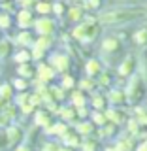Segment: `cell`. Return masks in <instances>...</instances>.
<instances>
[{"instance_id":"1","label":"cell","mask_w":147,"mask_h":151,"mask_svg":"<svg viewBox=\"0 0 147 151\" xmlns=\"http://www.w3.org/2000/svg\"><path fill=\"white\" fill-rule=\"evenodd\" d=\"M143 15V9L141 8H119V9H110V12H104L100 15L102 23H126V21H134Z\"/></svg>"},{"instance_id":"2","label":"cell","mask_w":147,"mask_h":151,"mask_svg":"<svg viewBox=\"0 0 147 151\" xmlns=\"http://www.w3.org/2000/svg\"><path fill=\"white\" fill-rule=\"evenodd\" d=\"M96 34H98V27L94 25V23H83V25H79L74 30V36L77 38V40H81V42L93 40Z\"/></svg>"},{"instance_id":"3","label":"cell","mask_w":147,"mask_h":151,"mask_svg":"<svg viewBox=\"0 0 147 151\" xmlns=\"http://www.w3.org/2000/svg\"><path fill=\"white\" fill-rule=\"evenodd\" d=\"M128 100L132 102H136V100H140L141 96H143V81H141V78L140 76H134L132 78V81L128 85Z\"/></svg>"},{"instance_id":"4","label":"cell","mask_w":147,"mask_h":151,"mask_svg":"<svg viewBox=\"0 0 147 151\" xmlns=\"http://www.w3.org/2000/svg\"><path fill=\"white\" fill-rule=\"evenodd\" d=\"M34 28L40 36H51L55 32V23L49 17H40L38 21H34Z\"/></svg>"},{"instance_id":"5","label":"cell","mask_w":147,"mask_h":151,"mask_svg":"<svg viewBox=\"0 0 147 151\" xmlns=\"http://www.w3.org/2000/svg\"><path fill=\"white\" fill-rule=\"evenodd\" d=\"M17 25L23 28V30H27V28H30L32 25H34V17H32V12L27 8L19 9L17 12Z\"/></svg>"},{"instance_id":"6","label":"cell","mask_w":147,"mask_h":151,"mask_svg":"<svg viewBox=\"0 0 147 151\" xmlns=\"http://www.w3.org/2000/svg\"><path fill=\"white\" fill-rule=\"evenodd\" d=\"M23 136H25V132H23L21 127H8L6 129V138H8V144L13 145V144H19V142H23Z\"/></svg>"},{"instance_id":"7","label":"cell","mask_w":147,"mask_h":151,"mask_svg":"<svg viewBox=\"0 0 147 151\" xmlns=\"http://www.w3.org/2000/svg\"><path fill=\"white\" fill-rule=\"evenodd\" d=\"M68 66H70V59H68L66 55L57 53V55L51 57V68H53V70L64 72V70H68Z\"/></svg>"},{"instance_id":"8","label":"cell","mask_w":147,"mask_h":151,"mask_svg":"<svg viewBox=\"0 0 147 151\" xmlns=\"http://www.w3.org/2000/svg\"><path fill=\"white\" fill-rule=\"evenodd\" d=\"M36 74H38V81L47 83V81H51V79H53L55 70L51 68L49 64H40V66H38V70H36Z\"/></svg>"},{"instance_id":"9","label":"cell","mask_w":147,"mask_h":151,"mask_svg":"<svg viewBox=\"0 0 147 151\" xmlns=\"http://www.w3.org/2000/svg\"><path fill=\"white\" fill-rule=\"evenodd\" d=\"M62 140L66 144V147H75V145H81V138H79V132L77 130H66L62 134Z\"/></svg>"},{"instance_id":"10","label":"cell","mask_w":147,"mask_h":151,"mask_svg":"<svg viewBox=\"0 0 147 151\" xmlns=\"http://www.w3.org/2000/svg\"><path fill=\"white\" fill-rule=\"evenodd\" d=\"M17 74H19V78L30 79L32 76L36 74V70L30 66V63H23V64H19V68H17Z\"/></svg>"},{"instance_id":"11","label":"cell","mask_w":147,"mask_h":151,"mask_svg":"<svg viewBox=\"0 0 147 151\" xmlns=\"http://www.w3.org/2000/svg\"><path fill=\"white\" fill-rule=\"evenodd\" d=\"M13 51V44L8 40V38H2L0 40V59H6V57L11 55Z\"/></svg>"},{"instance_id":"12","label":"cell","mask_w":147,"mask_h":151,"mask_svg":"<svg viewBox=\"0 0 147 151\" xmlns=\"http://www.w3.org/2000/svg\"><path fill=\"white\" fill-rule=\"evenodd\" d=\"M36 125L38 127H51L49 111H36Z\"/></svg>"},{"instance_id":"13","label":"cell","mask_w":147,"mask_h":151,"mask_svg":"<svg viewBox=\"0 0 147 151\" xmlns=\"http://www.w3.org/2000/svg\"><path fill=\"white\" fill-rule=\"evenodd\" d=\"M0 98H4V100H11L13 98V87L11 83H2L0 85Z\"/></svg>"},{"instance_id":"14","label":"cell","mask_w":147,"mask_h":151,"mask_svg":"<svg viewBox=\"0 0 147 151\" xmlns=\"http://www.w3.org/2000/svg\"><path fill=\"white\" fill-rule=\"evenodd\" d=\"M15 42H17L19 45H32V44H34V40H32L30 32H27V30H23L21 34L15 38Z\"/></svg>"},{"instance_id":"15","label":"cell","mask_w":147,"mask_h":151,"mask_svg":"<svg viewBox=\"0 0 147 151\" xmlns=\"http://www.w3.org/2000/svg\"><path fill=\"white\" fill-rule=\"evenodd\" d=\"M134 59H132V57H128V59H126L125 60V63H123L121 64V68H119V74L121 76H126V74H130L132 72V70H134Z\"/></svg>"},{"instance_id":"16","label":"cell","mask_w":147,"mask_h":151,"mask_svg":"<svg viewBox=\"0 0 147 151\" xmlns=\"http://www.w3.org/2000/svg\"><path fill=\"white\" fill-rule=\"evenodd\" d=\"M51 42H53V38H51V36H40V38H38V42H34L32 45H36V47H40V49L45 51L47 47L51 45Z\"/></svg>"},{"instance_id":"17","label":"cell","mask_w":147,"mask_h":151,"mask_svg":"<svg viewBox=\"0 0 147 151\" xmlns=\"http://www.w3.org/2000/svg\"><path fill=\"white\" fill-rule=\"evenodd\" d=\"M11 27V15L6 12H0V28L2 30H8V28Z\"/></svg>"},{"instance_id":"18","label":"cell","mask_w":147,"mask_h":151,"mask_svg":"<svg viewBox=\"0 0 147 151\" xmlns=\"http://www.w3.org/2000/svg\"><path fill=\"white\" fill-rule=\"evenodd\" d=\"M13 59H15V63H19V64H23V63H30V51H19V53H15V57H13Z\"/></svg>"},{"instance_id":"19","label":"cell","mask_w":147,"mask_h":151,"mask_svg":"<svg viewBox=\"0 0 147 151\" xmlns=\"http://www.w3.org/2000/svg\"><path fill=\"white\" fill-rule=\"evenodd\" d=\"M11 87L17 89V91H27V89H28V81L25 78H15L13 83H11Z\"/></svg>"},{"instance_id":"20","label":"cell","mask_w":147,"mask_h":151,"mask_svg":"<svg viewBox=\"0 0 147 151\" xmlns=\"http://www.w3.org/2000/svg\"><path fill=\"white\" fill-rule=\"evenodd\" d=\"M106 117L111 119L113 123H121L123 119H125V113H123V110H115V111H108Z\"/></svg>"},{"instance_id":"21","label":"cell","mask_w":147,"mask_h":151,"mask_svg":"<svg viewBox=\"0 0 147 151\" xmlns=\"http://www.w3.org/2000/svg\"><path fill=\"white\" fill-rule=\"evenodd\" d=\"M36 9H38V13H42V15H47V13H51L53 9H51V4L49 2H38L36 4Z\"/></svg>"},{"instance_id":"22","label":"cell","mask_w":147,"mask_h":151,"mask_svg":"<svg viewBox=\"0 0 147 151\" xmlns=\"http://www.w3.org/2000/svg\"><path fill=\"white\" fill-rule=\"evenodd\" d=\"M87 72L91 76L100 74V63H98V60H89V63H87Z\"/></svg>"},{"instance_id":"23","label":"cell","mask_w":147,"mask_h":151,"mask_svg":"<svg viewBox=\"0 0 147 151\" xmlns=\"http://www.w3.org/2000/svg\"><path fill=\"white\" fill-rule=\"evenodd\" d=\"M134 40L138 42L140 45H145V44H147V28H141V30H138V32H136Z\"/></svg>"},{"instance_id":"24","label":"cell","mask_w":147,"mask_h":151,"mask_svg":"<svg viewBox=\"0 0 147 151\" xmlns=\"http://www.w3.org/2000/svg\"><path fill=\"white\" fill-rule=\"evenodd\" d=\"M49 94H51V98H55V100H62L64 98V91L60 87H49Z\"/></svg>"},{"instance_id":"25","label":"cell","mask_w":147,"mask_h":151,"mask_svg":"<svg viewBox=\"0 0 147 151\" xmlns=\"http://www.w3.org/2000/svg\"><path fill=\"white\" fill-rule=\"evenodd\" d=\"M117 47H119V42H117L115 38H108V40L104 42V49L106 51H115Z\"/></svg>"},{"instance_id":"26","label":"cell","mask_w":147,"mask_h":151,"mask_svg":"<svg viewBox=\"0 0 147 151\" xmlns=\"http://www.w3.org/2000/svg\"><path fill=\"white\" fill-rule=\"evenodd\" d=\"M110 98H111V102H115V104H125V102H126L125 94H123L121 91H113V93L110 94Z\"/></svg>"},{"instance_id":"27","label":"cell","mask_w":147,"mask_h":151,"mask_svg":"<svg viewBox=\"0 0 147 151\" xmlns=\"http://www.w3.org/2000/svg\"><path fill=\"white\" fill-rule=\"evenodd\" d=\"M96 145H98V142H94V140H85V142H81V149L83 151H96Z\"/></svg>"},{"instance_id":"28","label":"cell","mask_w":147,"mask_h":151,"mask_svg":"<svg viewBox=\"0 0 147 151\" xmlns=\"http://www.w3.org/2000/svg\"><path fill=\"white\" fill-rule=\"evenodd\" d=\"M117 149H119V151H130V149H132V140H126V138L119 140V144H117Z\"/></svg>"},{"instance_id":"29","label":"cell","mask_w":147,"mask_h":151,"mask_svg":"<svg viewBox=\"0 0 147 151\" xmlns=\"http://www.w3.org/2000/svg\"><path fill=\"white\" fill-rule=\"evenodd\" d=\"M77 132H79V134H91V132H93V125H91V123H81V125L77 127Z\"/></svg>"},{"instance_id":"30","label":"cell","mask_w":147,"mask_h":151,"mask_svg":"<svg viewBox=\"0 0 147 151\" xmlns=\"http://www.w3.org/2000/svg\"><path fill=\"white\" fill-rule=\"evenodd\" d=\"M93 104H94V108H98V110H102V108L106 106V100H104V96H100V94H96V96L93 98Z\"/></svg>"},{"instance_id":"31","label":"cell","mask_w":147,"mask_h":151,"mask_svg":"<svg viewBox=\"0 0 147 151\" xmlns=\"http://www.w3.org/2000/svg\"><path fill=\"white\" fill-rule=\"evenodd\" d=\"M72 100H74V104H75L77 108H81L83 104H85V98H83V94H81V93H74Z\"/></svg>"},{"instance_id":"32","label":"cell","mask_w":147,"mask_h":151,"mask_svg":"<svg viewBox=\"0 0 147 151\" xmlns=\"http://www.w3.org/2000/svg\"><path fill=\"white\" fill-rule=\"evenodd\" d=\"M9 123H11V117L8 115L6 111H0V127H9Z\"/></svg>"},{"instance_id":"33","label":"cell","mask_w":147,"mask_h":151,"mask_svg":"<svg viewBox=\"0 0 147 151\" xmlns=\"http://www.w3.org/2000/svg\"><path fill=\"white\" fill-rule=\"evenodd\" d=\"M60 115L64 117V119H68V121H72L74 117H75V113L74 110H68V108H64V110H60Z\"/></svg>"},{"instance_id":"34","label":"cell","mask_w":147,"mask_h":151,"mask_svg":"<svg viewBox=\"0 0 147 151\" xmlns=\"http://www.w3.org/2000/svg\"><path fill=\"white\" fill-rule=\"evenodd\" d=\"M19 108H21V111L25 113V115H28V113H32V111H34V106H32L30 102H25V104H21Z\"/></svg>"},{"instance_id":"35","label":"cell","mask_w":147,"mask_h":151,"mask_svg":"<svg viewBox=\"0 0 147 151\" xmlns=\"http://www.w3.org/2000/svg\"><path fill=\"white\" fill-rule=\"evenodd\" d=\"M17 106H21V104H25V102H28V93H25V91H21L17 94Z\"/></svg>"},{"instance_id":"36","label":"cell","mask_w":147,"mask_h":151,"mask_svg":"<svg viewBox=\"0 0 147 151\" xmlns=\"http://www.w3.org/2000/svg\"><path fill=\"white\" fill-rule=\"evenodd\" d=\"M79 17H81V9H79V8H72V9H70V19H72V21H77Z\"/></svg>"},{"instance_id":"37","label":"cell","mask_w":147,"mask_h":151,"mask_svg":"<svg viewBox=\"0 0 147 151\" xmlns=\"http://www.w3.org/2000/svg\"><path fill=\"white\" fill-rule=\"evenodd\" d=\"M106 121H108L106 113H94V123H98V125H104Z\"/></svg>"},{"instance_id":"38","label":"cell","mask_w":147,"mask_h":151,"mask_svg":"<svg viewBox=\"0 0 147 151\" xmlns=\"http://www.w3.org/2000/svg\"><path fill=\"white\" fill-rule=\"evenodd\" d=\"M59 149H60V147L55 144V142H47V144L44 145V149H42V151H59Z\"/></svg>"},{"instance_id":"39","label":"cell","mask_w":147,"mask_h":151,"mask_svg":"<svg viewBox=\"0 0 147 151\" xmlns=\"http://www.w3.org/2000/svg\"><path fill=\"white\" fill-rule=\"evenodd\" d=\"M8 138H6V132H0V151L2 149H6L8 147Z\"/></svg>"},{"instance_id":"40","label":"cell","mask_w":147,"mask_h":151,"mask_svg":"<svg viewBox=\"0 0 147 151\" xmlns=\"http://www.w3.org/2000/svg\"><path fill=\"white\" fill-rule=\"evenodd\" d=\"M62 87H64V89L74 87V79L70 78V76H64V79H62Z\"/></svg>"},{"instance_id":"41","label":"cell","mask_w":147,"mask_h":151,"mask_svg":"<svg viewBox=\"0 0 147 151\" xmlns=\"http://www.w3.org/2000/svg\"><path fill=\"white\" fill-rule=\"evenodd\" d=\"M51 9H55L57 15H62V13H64V6H62V4H55V6H51Z\"/></svg>"},{"instance_id":"42","label":"cell","mask_w":147,"mask_h":151,"mask_svg":"<svg viewBox=\"0 0 147 151\" xmlns=\"http://www.w3.org/2000/svg\"><path fill=\"white\" fill-rule=\"evenodd\" d=\"M19 4H21L23 8H27V9H28V8L32 6V4H34V0H19Z\"/></svg>"},{"instance_id":"43","label":"cell","mask_w":147,"mask_h":151,"mask_svg":"<svg viewBox=\"0 0 147 151\" xmlns=\"http://www.w3.org/2000/svg\"><path fill=\"white\" fill-rule=\"evenodd\" d=\"M81 89H93V81H91V79H83V81H81Z\"/></svg>"},{"instance_id":"44","label":"cell","mask_w":147,"mask_h":151,"mask_svg":"<svg viewBox=\"0 0 147 151\" xmlns=\"http://www.w3.org/2000/svg\"><path fill=\"white\" fill-rule=\"evenodd\" d=\"M100 6V0H87V8H96Z\"/></svg>"},{"instance_id":"45","label":"cell","mask_w":147,"mask_h":151,"mask_svg":"<svg viewBox=\"0 0 147 151\" xmlns=\"http://www.w3.org/2000/svg\"><path fill=\"white\" fill-rule=\"evenodd\" d=\"M102 85H106V83H110V76H108V74H104L102 76V81H100Z\"/></svg>"},{"instance_id":"46","label":"cell","mask_w":147,"mask_h":151,"mask_svg":"<svg viewBox=\"0 0 147 151\" xmlns=\"http://www.w3.org/2000/svg\"><path fill=\"white\" fill-rule=\"evenodd\" d=\"M15 151H30V147H27V145H17Z\"/></svg>"},{"instance_id":"47","label":"cell","mask_w":147,"mask_h":151,"mask_svg":"<svg viewBox=\"0 0 147 151\" xmlns=\"http://www.w3.org/2000/svg\"><path fill=\"white\" fill-rule=\"evenodd\" d=\"M77 113H79L81 117H85V115H87V110H85V108L81 106V108H79V111H77Z\"/></svg>"},{"instance_id":"48","label":"cell","mask_w":147,"mask_h":151,"mask_svg":"<svg viewBox=\"0 0 147 151\" xmlns=\"http://www.w3.org/2000/svg\"><path fill=\"white\" fill-rule=\"evenodd\" d=\"M138 151H147V142H143V144L138 147Z\"/></svg>"},{"instance_id":"49","label":"cell","mask_w":147,"mask_h":151,"mask_svg":"<svg viewBox=\"0 0 147 151\" xmlns=\"http://www.w3.org/2000/svg\"><path fill=\"white\" fill-rule=\"evenodd\" d=\"M59 151H72V147H60Z\"/></svg>"},{"instance_id":"50","label":"cell","mask_w":147,"mask_h":151,"mask_svg":"<svg viewBox=\"0 0 147 151\" xmlns=\"http://www.w3.org/2000/svg\"><path fill=\"white\" fill-rule=\"evenodd\" d=\"M108 151H119V149H117V147H115V149H108Z\"/></svg>"},{"instance_id":"51","label":"cell","mask_w":147,"mask_h":151,"mask_svg":"<svg viewBox=\"0 0 147 151\" xmlns=\"http://www.w3.org/2000/svg\"><path fill=\"white\" fill-rule=\"evenodd\" d=\"M45 2H47V0H45Z\"/></svg>"}]
</instances>
